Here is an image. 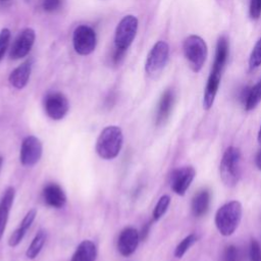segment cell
<instances>
[{
    "instance_id": "cell-1",
    "label": "cell",
    "mask_w": 261,
    "mask_h": 261,
    "mask_svg": "<svg viewBox=\"0 0 261 261\" xmlns=\"http://www.w3.org/2000/svg\"><path fill=\"white\" fill-rule=\"evenodd\" d=\"M229 55V45H228V40L226 37L221 36L216 44V49H215V57L213 61V65L210 71V74L207 80V84L205 87L204 91V96H203V107L206 110H209L215 100L216 94L219 89L220 81H221V75L222 71L225 67V64L227 62Z\"/></svg>"
},
{
    "instance_id": "cell-2",
    "label": "cell",
    "mask_w": 261,
    "mask_h": 261,
    "mask_svg": "<svg viewBox=\"0 0 261 261\" xmlns=\"http://www.w3.org/2000/svg\"><path fill=\"white\" fill-rule=\"evenodd\" d=\"M242 204L234 200L222 205L215 214V225L224 237L234 232L242 219Z\"/></svg>"
},
{
    "instance_id": "cell-3",
    "label": "cell",
    "mask_w": 261,
    "mask_h": 261,
    "mask_svg": "<svg viewBox=\"0 0 261 261\" xmlns=\"http://www.w3.org/2000/svg\"><path fill=\"white\" fill-rule=\"evenodd\" d=\"M122 132L120 127L110 125L105 127L96 143V151L98 155L103 159L115 158L122 146Z\"/></svg>"
},
{
    "instance_id": "cell-4",
    "label": "cell",
    "mask_w": 261,
    "mask_h": 261,
    "mask_svg": "<svg viewBox=\"0 0 261 261\" xmlns=\"http://www.w3.org/2000/svg\"><path fill=\"white\" fill-rule=\"evenodd\" d=\"M182 52L185 58L194 72H199L208 55L206 42L197 35H190L182 43Z\"/></svg>"
},
{
    "instance_id": "cell-5",
    "label": "cell",
    "mask_w": 261,
    "mask_h": 261,
    "mask_svg": "<svg viewBox=\"0 0 261 261\" xmlns=\"http://www.w3.org/2000/svg\"><path fill=\"white\" fill-rule=\"evenodd\" d=\"M240 160L241 152L237 147L230 146L223 153L219 172L225 186L233 187L237 185L240 177Z\"/></svg>"
},
{
    "instance_id": "cell-6",
    "label": "cell",
    "mask_w": 261,
    "mask_h": 261,
    "mask_svg": "<svg viewBox=\"0 0 261 261\" xmlns=\"http://www.w3.org/2000/svg\"><path fill=\"white\" fill-rule=\"evenodd\" d=\"M138 18L134 15L124 16L115 30V46L116 49L125 51L133 43L138 31Z\"/></svg>"
},
{
    "instance_id": "cell-7",
    "label": "cell",
    "mask_w": 261,
    "mask_h": 261,
    "mask_svg": "<svg viewBox=\"0 0 261 261\" xmlns=\"http://www.w3.org/2000/svg\"><path fill=\"white\" fill-rule=\"evenodd\" d=\"M169 46L164 41H158L150 50L145 64V69L148 74L155 75L159 73L168 60Z\"/></svg>"
},
{
    "instance_id": "cell-8",
    "label": "cell",
    "mask_w": 261,
    "mask_h": 261,
    "mask_svg": "<svg viewBox=\"0 0 261 261\" xmlns=\"http://www.w3.org/2000/svg\"><path fill=\"white\" fill-rule=\"evenodd\" d=\"M96 34L94 30L88 25L77 27L72 36L74 50L80 55H89L96 47Z\"/></svg>"
},
{
    "instance_id": "cell-9",
    "label": "cell",
    "mask_w": 261,
    "mask_h": 261,
    "mask_svg": "<svg viewBox=\"0 0 261 261\" xmlns=\"http://www.w3.org/2000/svg\"><path fill=\"white\" fill-rule=\"evenodd\" d=\"M44 108L50 118L58 120L63 118L67 113L68 101L63 94L59 92H53L46 96L44 100Z\"/></svg>"
},
{
    "instance_id": "cell-10",
    "label": "cell",
    "mask_w": 261,
    "mask_h": 261,
    "mask_svg": "<svg viewBox=\"0 0 261 261\" xmlns=\"http://www.w3.org/2000/svg\"><path fill=\"white\" fill-rule=\"evenodd\" d=\"M42 156V143L34 136L27 137L20 148L19 159L20 162L25 166H32L36 164Z\"/></svg>"
},
{
    "instance_id": "cell-11",
    "label": "cell",
    "mask_w": 261,
    "mask_h": 261,
    "mask_svg": "<svg viewBox=\"0 0 261 261\" xmlns=\"http://www.w3.org/2000/svg\"><path fill=\"white\" fill-rule=\"evenodd\" d=\"M35 38L36 34L33 29L28 28L21 31L12 44L10 50V58L16 60L27 56L34 45Z\"/></svg>"
},
{
    "instance_id": "cell-12",
    "label": "cell",
    "mask_w": 261,
    "mask_h": 261,
    "mask_svg": "<svg viewBox=\"0 0 261 261\" xmlns=\"http://www.w3.org/2000/svg\"><path fill=\"white\" fill-rule=\"evenodd\" d=\"M195 175L196 170L192 166H185L174 170L170 177V186L172 191L179 196L185 195Z\"/></svg>"
},
{
    "instance_id": "cell-13",
    "label": "cell",
    "mask_w": 261,
    "mask_h": 261,
    "mask_svg": "<svg viewBox=\"0 0 261 261\" xmlns=\"http://www.w3.org/2000/svg\"><path fill=\"white\" fill-rule=\"evenodd\" d=\"M139 240L140 234L137 229H135L134 227L124 228L120 232L117 241V249L119 253L123 256H128L133 254L138 247Z\"/></svg>"
},
{
    "instance_id": "cell-14",
    "label": "cell",
    "mask_w": 261,
    "mask_h": 261,
    "mask_svg": "<svg viewBox=\"0 0 261 261\" xmlns=\"http://www.w3.org/2000/svg\"><path fill=\"white\" fill-rule=\"evenodd\" d=\"M173 103H174V93L172 90L168 89L162 94L158 103V108L156 113V123L158 125L163 124L168 119L173 107Z\"/></svg>"
},
{
    "instance_id": "cell-15",
    "label": "cell",
    "mask_w": 261,
    "mask_h": 261,
    "mask_svg": "<svg viewBox=\"0 0 261 261\" xmlns=\"http://www.w3.org/2000/svg\"><path fill=\"white\" fill-rule=\"evenodd\" d=\"M44 201L51 207L61 208L66 202V196L61 189L56 184H50L43 190Z\"/></svg>"
},
{
    "instance_id": "cell-16",
    "label": "cell",
    "mask_w": 261,
    "mask_h": 261,
    "mask_svg": "<svg viewBox=\"0 0 261 261\" xmlns=\"http://www.w3.org/2000/svg\"><path fill=\"white\" fill-rule=\"evenodd\" d=\"M32 71V60H27L9 74V83L16 89H22L29 82Z\"/></svg>"
},
{
    "instance_id": "cell-17",
    "label": "cell",
    "mask_w": 261,
    "mask_h": 261,
    "mask_svg": "<svg viewBox=\"0 0 261 261\" xmlns=\"http://www.w3.org/2000/svg\"><path fill=\"white\" fill-rule=\"evenodd\" d=\"M14 199V189L13 188H8L1 201H0V240L3 236L7 219H8V214L10 211V208L12 206V202Z\"/></svg>"
},
{
    "instance_id": "cell-18",
    "label": "cell",
    "mask_w": 261,
    "mask_h": 261,
    "mask_svg": "<svg viewBox=\"0 0 261 261\" xmlns=\"http://www.w3.org/2000/svg\"><path fill=\"white\" fill-rule=\"evenodd\" d=\"M97 249L93 242L86 240L83 241L76 248L71 261H95Z\"/></svg>"
},
{
    "instance_id": "cell-19",
    "label": "cell",
    "mask_w": 261,
    "mask_h": 261,
    "mask_svg": "<svg viewBox=\"0 0 261 261\" xmlns=\"http://www.w3.org/2000/svg\"><path fill=\"white\" fill-rule=\"evenodd\" d=\"M210 204V194L207 190L199 191L192 200V212L196 217L206 214Z\"/></svg>"
},
{
    "instance_id": "cell-20",
    "label": "cell",
    "mask_w": 261,
    "mask_h": 261,
    "mask_svg": "<svg viewBox=\"0 0 261 261\" xmlns=\"http://www.w3.org/2000/svg\"><path fill=\"white\" fill-rule=\"evenodd\" d=\"M246 110H253L261 101V80L251 88L246 89L242 95Z\"/></svg>"
},
{
    "instance_id": "cell-21",
    "label": "cell",
    "mask_w": 261,
    "mask_h": 261,
    "mask_svg": "<svg viewBox=\"0 0 261 261\" xmlns=\"http://www.w3.org/2000/svg\"><path fill=\"white\" fill-rule=\"evenodd\" d=\"M45 241H46V232L44 230H40L36 237L34 238L33 242L31 243L30 247L28 248L27 250V257L29 259H34L38 256V254L40 253V251L42 250L44 244H45Z\"/></svg>"
},
{
    "instance_id": "cell-22",
    "label": "cell",
    "mask_w": 261,
    "mask_h": 261,
    "mask_svg": "<svg viewBox=\"0 0 261 261\" xmlns=\"http://www.w3.org/2000/svg\"><path fill=\"white\" fill-rule=\"evenodd\" d=\"M197 236L195 233H191L189 236H187L175 248L174 250V256L176 258H181L186 252L197 242Z\"/></svg>"
},
{
    "instance_id": "cell-23",
    "label": "cell",
    "mask_w": 261,
    "mask_h": 261,
    "mask_svg": "<svg viewBox=\"0 0 261 261\" xmlns=\"http://www.w3.org/2000/svg\"><path fill=\"white\" fill-rule=\"evenodd\" d=\"M261 65V38L256 42L249 57V68L254 70Z\"/></svg>"
},
{
    "instance_id": "cell-24",
    "label": "cell",
    "mask_w": 261,
    "mask_h": 261,
    "mask_svg": "<svg viewBox=\"0 0 261 261\" xmlns=\"http://www.w3.org/2000/svg\"><path fill=\"white\" fill-rule=\"evenodd\" d=\"M169 204H170V197L169 196L164 195L159 199V201L157 202V204L154 208V211H153L154 220H158L163 216V214L166 212Z\"/></svg>"
},
{
    "instance_id": "cell-25",
    "label": "cell",
    "mask_w": 261,
    "mask_h": 261,
    "mask_svg": "<svg viewBox=\"0 0 261 261\" xmlns=\"http://www.w3.org/2000/svg\"><path fill=\"white\" fill-rule=\"evenodd\" d=\"M10 41V31L8 29H2L0 32V61L5 55Z\"/></svg>"
},
{
    "instance_id": "cell-26",
    "label": "cell",
    "mask_w": 261,
    "mask_h": 261,
    "mask_svg": "<svg viewBox=\"0 0 261 261\" xmlns=\"http://www.w3.org/2000/svg\"><path fill=\"white\" fill-rule=\"evenodd\" d=\"M250 261H261V246L256 240H252L249 248Z\"/></svg>"
},
{
    "instance_id": "cell-27",
    "label": "cell",
    "mask_w": 261,
    "mask_h": 261,
    "mask_svg": "<svg viewBox=\"0 0 261 261\" xmlns=\"http://www.w3.org/2000/svg\"><path fill=\"white\" fill-rule=\"evenodd\" d=\"M249 14L253 19H258L261 16V0H250Z\"/></svg>"
},
{
    "instance_id": "cell-28",
    "label": "cell",
    "mask_w": 261,
    "mask_h": 261,
    "mask_svg": "<svg viewBox=\"0 0 261 261\" xmlns=\"http://www.w3.org/2000/svg\"><path fill=\"white\" fill-rule=\"evenodd\" d=\"M25 232H27V231H25L24 229H22L20 226H19L17 229H15V230L12 232V234L10 236L9 240H8L9 246H11V247L17 246V245L21 242V240H22V238L24 237Z\"/></svg>"
},
{
    "instance_id": "cell-29",
    "label": "cell",
    "mask_w": 261,
    "mask_h": 261,
    "mask_svg": "<svg viewBox=\"0 0 261 261\" xmlns=\"http://www.w3.org/2000/svg\"><path fill=\"white\" fill-rule=\"evenodd\" d=\"M224 261H239V250L236 246L230 245L226 247L223 255Z\"/></svg>"
},
{
    "instance_id": "cell-30",
    "label": "cell",
    "mask_w": 261,
    "mask_h": 261,
    "mask_svg": "<svg viewBox=\"0 0 261 261\" xmlns=\"http://www.w3.org/2000/svg\"><path fill=\"white\" fill-rule=\"evenodd\" d=\"M36 214H37L36 209L30 210V211L25 214L24 218L22 219V221H21V223H20V227L27 231V230L30 228L31 224L33 223V221H34V219H35V217H36Z\"/></svg>"
},
{
    "instance_id": "cell-31",
    "label": "cell",
    "mask_w": 261,
    "mask_h": 261,
    "mask_svg": "<svg viewBox=\"0 0 261 261\" xmlns=\"http://www.w3.org/2000/svg\"><path fill=\"white\" fill-rule=\"evenodd\" d=\"M61 0H43V8L47 12H53L59 8Z\"/></svg>"
},
{
    "instance_id": "cell-32",
    "label": "cell",
    "mask_w": 261,
    "mask_h": 261,
    "mask_svg": "<svg viewBox=\"0 0 261 261\" xmlns=\"http://www.w3.org/2000/svg\"><path fill=\"white\" fill-rule=\"evenodd\" d=\"M255 163H256V166L259 170H261V150L258 152L257 156H256V159H255Z\"/></svg>"
},
{
    "instance_id": "cell-33",
    "label": "cell",
    "mask_w": 261,
    "mask_h": 261,
    "mask_svg": "<svg viewBox=\"0 0 261 261\" xmlns=\"http://www.w3.org/2000/svg\"><path fill=\"white\" fill-rule=\"evenodd\" d=\"M258 142L261 144V126H260L259 132H258Z\"/></svg>"
},
{
    "instance_id": "cell-34",
    "label": "cell",
    "mask_w": 261,
    "mask_h": 261,
    "mask_svg": "<svg viewBox=\"0 0 261 261\" xmlns=\"http://www.w3.org/2000/svg\"><path fill=\"white\" fill-rule=\"evenodd\" d=\"M2 162H3V158L0 157V168H1V166H2Z\"/></svg>"
},
{
    "instance_id": "cell-35",
    "label": "cell",
    "mask_w": 261,
    "mask_h": 261,
    "mask_svg": "<svg viewBox=\"0 0 261 261\" xmlns=\"http://www.w3.org/2000/svg\"><path fill=\"white\" fill-rule=\"evenodd\" d=\"M1 1H8V0H1Z\"/></svg>"
}]
</instances>
